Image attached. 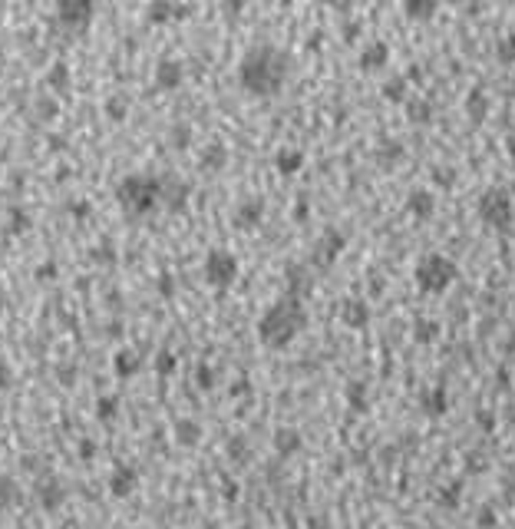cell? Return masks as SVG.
Instances as JSON below:
<instances>
[{"label":"cell","instance_id":"cell-9","mask_svg":"<svg viewBox=\"0 0 515 529\" xmlns=\"http://www.w3.org/2000/svg\"><path fill=\"white\" fill-rule=\"evenodd\" d=\"M330 3H334V7H347L351 0H330Z\"/></svg>","mask_w":515,"mask_h":529},{"label":"cell","instance_id":"cell-1","mask_svg":"<svg viewBox=\"0 0 515 529\" xmlns=\"http://www.w3.org/2000/svg\"><path fill=\"white\" fill-rule=\"evenodd\" d=\"M479 209H482V215H486L489 222H495V225H509V218H512V202L499 189L486 192L482 202H479Z\"/></svg>","mask_w":515,"mask_h":529},{"label":"cell","instance_id":"cell-3","mask_svg":"<svg viewBox=\"0 0 515 529\" xmlns=\"http://www.w3.org/2000/svg\"><path fill=\"white\" fill-rule=\"evenodd\" d=\"M436 10H440V0H403V13H406L410 20H416V24L433 20Z\"/></svg>","mask_w":515,"mask_h":529},{"label":"cell","instance_id":"cell-5","mask_svg":"<svg viewBox=\"0 0 515 529\" xmlns=\"http://www.w3.org/2000/svg\"><path fill=\"white\" fill-rule=\"evenodd\" d=\"M383 96L393 103L406 100V76H390V80H383Z\"/></svg>","mask_w":515,"mask_h":529},{"label":"cell","instance_id":"cell-6","mask_svg":"<svg viewBox=\"0 0 515 529\" xmlns=\"http://www.w3.org/2000/svg\"><path fill=\"white\" fill-rule=\"evenodd\" d=\"M495 57H499L502 64H515V30H509V33L495 43Z\"/></svg>","mask_w":515,"mask_h":529},{"label":"cell","instance_id":"cell-8","mask_svg":"<svg viewBox=\"0 0 515 529\" xmlns=\"http://www.w3.org/2000/svg\"><path fill=\"white\" fill-rule=\"evenodd\" d=\"M410 209H413L416 215H429V209H433V195H429V192H413Z\"/></svg>","mask_w":515,"mask_h":529},{"label":"cell","instance_id":"cell-4","mask_svg":"<svg viewBox=\"0 0 515 529\" xmlns=\"http://www.w3.org/2000/svg\"><path fill=\"white\" fill-rule=\"evenodd\" d=\"M466 113H469V119H476V123H482V119L489 116V96H486V89H469Z\"/></svg>","mask_w":515,"mask_h":529},{"label":"cell","instance_id":"cell-2","mask_svg":"<svg viewBox=\"0 0 515 529\" xmlns=\"http://www.w3.org/2000/svg\"><path fill=\"white\" fill-rule=\"evenodd\" d=\"M387 64H390V43L387 40H370L364 47V53H360V66H364L367 73H377Z\"/></svg>","mask_w":515,"mask_h":529},{"label":"cell","instance_id":"cell-7","mask_svg":"<svg viewBox=\"0 0 515 529\" xmlns=\"http://www.w3.org/2000/svg\"><path fill=\"white\" fill-rule=\"evenodd\" d=\"M406 113H410V119H413V123H426L429 116H433V106H429L426 100H413L410 106H406Z\"/></svg>","mask_w":515,"mask_h":529}]
</instances>
